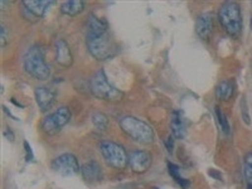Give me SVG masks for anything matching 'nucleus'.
I'll use <instances>...</instances> for the list:
<instances>
[{"mask_svg":"<svg viewBox=\"0 0 252 189\" xmlns=\"http://www.w3.org/2000/svg\"><path fill=\"white\" fill-rule=\"evenodd\" d=\"M86 43L91 56L97 61H107L118 55V46L109 32L87 33Z\"/></svg>","mask_w":252,"mask_h":189,"instance_id":"f257e3e1","label":"nucleus"},{"mask_svg":"<svg viewBox=\"0 0 252 189\" xmlns=\"http://www.w3.org/2000/svg\"><path fill=\"white\" fill-rule=\"evenodd\" d=\"M23 66L29 76L35 80L46 81L51 77V69L44 60L43 48L39 46H32L27 51L23 58Z\"/></svg>","mask_w":252,"mask_h":189,"instance_id":"f03ea898","label":"nucleus"},{"mask_svg":"<svg viewBox=\"0 0 252 189\" xmlns=\"http://www.w3.org/2000/svg\"><path fill=\"white\" fill-rule=\"evenodd\" d=\"M120 127L132 140L143 145H149L154 141V130L145 121L134 116H125L120 120Z\"/></svg>","mask_w":252,"mask_h":189,"instance_id":"7ed1b4c3","label":"nucleus"},{"mask_svg":"<svg viewBox=\"0 0 252 189\" xmlns=\"http://www.w3.org/2000/svg\"><path fill=\"white\" fill-rule=\"evenodd\" d=\"M218 19L231 37H237L242 31V14L240 5L236 1H226L222 4L218 12Z\"/></svg>","mask_w":252,"mask_h":189,"instance_id":"20e7f679","label":"nucleus"},{"mask_svg":"<svg viewBox=\"0 0 252 189\" xmlns=\"http://www.w3.org/2000/svg\"><path fill=\"white\" fill-rule=\"evenodd\" d=\"M90 89H91L92 94L101 100L119 102L124 97V92L112 86L107 80L103 69H100L92 76L91 81H90Z\"/></svg>","mask_w":252,"mask_h":189,"instance_id":"39448f33","label":"nucleus"},{"mask_svg":"<svg viewBox=\"0 0 252 189\" xmlns=\"http://www.w3.org/2000/svg\"><path fill=\"white\" fill-rule=\"evenodd\" d=\"M100 152L103 159L115 169H125L129 164V155L126 154L124 146L114 141H101Z\"/></svg>","mask_w":252,"mask_h":189,"instance_id":"423d86ee","label":"nucleus"},{"mask_svg":"<svg viewBox=\"0 0 252 189\" xmlns=\"http://www.w3.org/2000/svg\"><path fill=\"white\" fill-rule=\"evenodd\" d=\"M69 120H71V111L68 110V107L62 106L46 116L40 124V127L46 134L55 135L61 131L69 123Z\"/></svg>","mask_w":252,"mask_h":189,"instance_id":"0eeeda50","label":"nucleus"},{"mask_svg":"<svg viewBox=\"0 0 252 189\" xmlns=\"http://www.w3.org/2000/svg\"><path fill=\"white\" fill-rule=\"evenodd\" d=\"M51 4H53V1H49V0H23L20 13L24 19L35 23L44 17Z\"/></svg>","mask_w":252,"mask_h":189,"instance_id":"6e6552de","label":"nucleus"},{"mask_svg":"<svg viewBox=\"0 0 252 189\" xmlns=\"http://www.w3.org/2000/svg\"><path fill=\"white\" fill-rule=\"evenodd\" d=\"M52 168L62 177H73L81 172L77 158L73 154H62L52 161Z\"/></svg>","mask_w":252,"mask_h":189,"instance_id":"1a4fd4ad","label":"nucleus"},{"mask_svg":"<svg viewBox=\"0 0 252 189\" xmlns=\"http://www.w3.org/2000/svg\"><path fill=\"white\" fill-rule=\"evenodd\" d=\"M35 101L42 112H47L51 109L56 102L57 98V90L53 87H47V86H39L35 89Z\"/></svg>","mask_w":252,"mask_h":189,"instance_id":"9d476101","label":"nucleus"},{"mask_svg":"<svg viewBox=\"0 0 252 189\" xmlns=\"http://www.w3.org/2000/svg\"><path fill=\"white\" fill-rule=\"evenodd\" d=\"M135 173H145L152 166V155L145 150H135L129 155V164Z\"/></svg>","mask_w":252,"mask_h":189,"instance_id":"9b49d317","label":"nucleus"},{"mask_svg":"<svg viewBox=\"0 0 252 189\" xmlns=\"http://www.w3.org/2000/svg\"><path fill=\"white\" fill-rule=\"evenodd\" d=\"M56 62L62 68H69L73 63V56L69 46L64 39H58L55 44Z\"/></svg>","mask_w":252,"mask_h":189,"instance_id":"f8f14e48","label":"nucleus"},{"mask_svg":"<svg viewBox=\"0 0 252 189\" xmlns=\"http://www.w3.org/2000/svg\"><path fill=\"white\" fill-rule=\"evenodd\" d=\"M213 32L212 13H203L197 18L195 22V33L202 39H208Z\"/></svg>","mask_w":252,"mask_h":189,"instance_id":"ddd939ff","label":"nucleus"},{"mask_svg":"<svg viewBox=\"0 0 252 189\" xmlns=\"http://www.w3.org/2000/svg\"><path fill=\"white\" fill-rule=\"evenodd\" d=\"M170 129H172V135L174 139L183 140L186 138L187 124L182 112L178 111V110L172 112V116H170Z\"/></svg>","mask_w":252,"mask_h":189,"instance_id":"4468645a","label":"nucleus"},{"mask_svg":"<svg viewBox=\"0 0 252 189\" xmlns=\"http://www.w3.org/2000/svg\"><path fill=\"white\" fill-rule=\"evenodd\" d=\"M81 174H82L83 179L90 183H97L102 179V170L98 163L96 161H87L86 164H83L81 168Z\"/></svg>","mask_w":252,"mask_h":189,"instance_id":"2eb2a0df","label":"nucleus"},{"mask_svg":"<svg viewBox=\"0 0 252 189\" xmlns=\"http://www.w3.org/2000/svg\"><path fill=\"white\" fill-rule=\"evenodd\" d=\"M109 32V24L103 18L96 14H90L87 19V33H102Z\"/></svg>","mask_w":252,"mask_h":189,"instance_id":"dca6fc26","label":"nucleus"},{"mask_svg":"<svg viewBox=\"0 0 252 189\" xmlns=\"http://www.w3.org/2000/svg\"><path fill=\"white\" fill-rule=\"evenodd\" d=\"M83 10H85V1L82 0H67V1H63L61 5V12L69 17L78 15Z\"/></svg>","mask_w":252,"mask_h":189,"instance_id":"f3484780","label":"nucleus"},{"mask_svg":"<svg viewBox=\"0 0 252 189\" xmlns=\"http://www.w3.org/2000/svg\"><path fill=\"white\" fill-rule=\"evenodd\" d=\"M233 91H235V87H233L232 81L224 80L220 82L216 89V96L220 101H228L233 96Z\"/></svg>","mask_w":252,"mask_h":189,"instance_id":"a211bd4d","label":"nucleus"},{"mask_svg":"<svg viewBox=\"0 0 252 189\" xmlns=\"http://www.w3.org/2000/svg\"><path fill=\"white\" fill-rule=\"evenodd\" d=\"M91 120L94 126L98 131H106L107 127H109V119L102 112H94V114H92Z\"/></svg>","mask_w":252,"mask_h":189,"instance_id":"6ab92c4d","label":"nucleus"},{"mask_svg":"<svg viewBox=\"0 0 252 189\" xmlns=\"http://www.w3.org/2000/svg\"><path fill=\"white\" fill-rule=\"evenodd\" d=\"M168 169H169V174L172 175V178H174V181L177 182L182 188L183 189L189 188L190 183H189V181H187V179H184V178L181 177V174H179V166L169 161V163H168Z\"/></svg>","mask_w":252,"mask_h":189,"instance_id":"aec40b11","label":"nucleus"},{"mask_svg":"<svg viewBox=\"0 0 252 189\" xmlns=\"http://www.w3.org/2000/svg\"><path fill=\"white\" fill-rule=\"evenodd\" d=\"M244 173L247 183H249L250 186H252V153H249V154L245 157Z\"/></svg>","mask_w":252,"mask_h":189,"instance_id":"412c9836","label":"nucleus"},{"mask_svg":"<svg viewBox=\"0 0 252 189\" xmlns=\"http://www.w3.org/2000/svg\"><path fill=\"white\" fill-rule=\"evenodd\" d=\"M216 115H217L218 123H220V129H222V131H223L226 135H228L229 131H231V126H229L226 115L220 111V109L218 106L216 107Z\"/></svg>","mask_w":252,"mask_h":189,"instance_id":"4be33fe9","label":"nucleus"},{"mask_svg":"<svg viewBox=\"0 0 252 189\" xmlns=\"http://www.w3.org/2000/svg\"><path fill=\"white\" fill-rule=\"evenodd\" d=\"M241 116H242V120L246 125H251V116H250L249 111V105H247L246 98L242 97L241 100Z\"/></svg>","mask_w":252,"mask_h":189,"instance_id":"5701e85b","label":"nucleus"},{"mask_svg":"<svg viewBox=\"0 0 252 189\" xmlns=\"http://www.w3.org/2000/svg\"><path fill=\"white\" fill-rule=\"evenodd\" d=\"M9 42V32L8 28L5 27V24H0V44L1 47H5Z\"/></svg>","mask_w":252,"mask_h":189,"instance_id":"b1692460","label":"nucleus"},{"mask_svg":"<svg viewBox=\"0 0 252 189\" xmlns=\"http://www.w3.org/2000/svg\"><path fill=\"white\" fill-rule=\"evenodd\" d=\"M24 149H26V159L27 161H33L34 160V155H33V150H32L31 145L28 141H24Z\"/></svg>","mask_w":252,"mask_h":189,"instance_id":"393cba45","label":"nucleus"},{"mask_svg":"<svg viewBox=\"0 0 252 189\" xmlns=\"http://www.w3.org/2000/svg\"><path fill=\"white\" fill-rule=\"evenodd\" d=\"M165 146L168 153H173V148H174V138H173V135L168 136V139L165 140Z\"/></svg>","mask_w":252,"mask_h":189,"instance_id":"a878e982","label":"nucleus"},{"mask_svg":"<svg viewBox=\"0 0 252 189\" xmlns=\"http://www.w3.org/2000/svg\"><path fill=\"white\" fill-rule=\"evenodd\" d=\"M4 136H5L9 141H14L15 139L14 132H13L10 129H8V127H5V130H4Z\"/></svg>","mask_w":252,"mask_h":189,"instance_id":"bb28decb","label":"nucleus"},{"mask_svg":"<svg viewBox=\"0 0 252 189\" xmlns=\"http://www.w3.org/2000/svg\"><path fill=\"white\" fill-rule=\"evenodd\" d=\"M209 175H212V177H215L216 179H218V181H222V175L220 174V173L217 172V170L212 169V170H209Z\"/></svg>","mask_w":252,"mask_h":189,"instance_id":"cd10ccee","label":"nucleus"},{"mask_svg":"<svg viewBox=\"0 0 252 189\" xmlns=\"http://www.w3.org/2000/svg\"><path fill=\"white\" fill-rule=\"evenodd\" d=\"M152 189H159V188H157V187H155V188H152Z\"/></svg>","mask_w":252,"mask_h":189,"instance_id":"c85d7f7f","label":"nucleus"},{"mask_svg":"<svg viewBox=\"0 0 252 189\" xmlns=\"http://www.w3.org/2000/svg\"><path fill=\"white\" fill-rule=\"evenodd\" d=\"M251 28H252V20H251Z\"/></svg>","mask_w":252,"mask_h":189,"instance_id":"c756f323","label":"nucleus"}]
</instances>
